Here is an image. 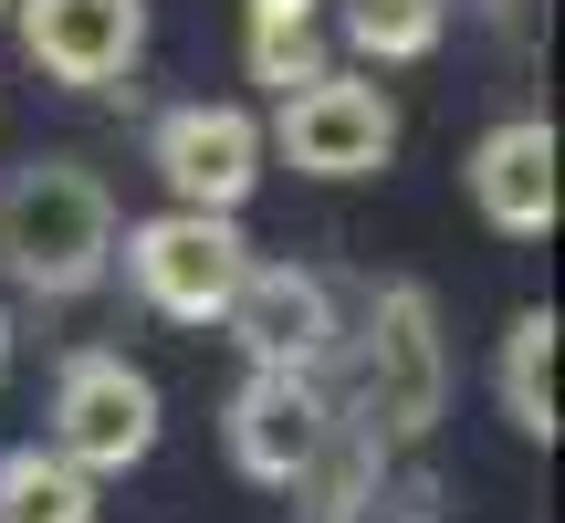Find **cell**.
Listing matches in <instances>:
<instances>
[{
    "label": "cell",
    "mask_w": 565,
    "mask_h": 523,
    "mask_svg": "<svg viewBox=\"0 0 565 523\" xmlns=\"http://www.w3.org/2000/svg\"><path fill=\"white\" fill-rule=\"evenodd\" d=\"M116 273V200L84 158H21L0 168V282L32 303H74Z\"/></svg>",
    "instance_id": "6da1fadb"
},
{
    "label": "cell",
    "mask_w": 565,
    "mask_h": 523,
    "mask_svg": "<svg viewBox=\"0 0 565 523\" xmlns=\"http://www.w3.org/2000/svg\"><path fill=\"white\" fill-rule=\"evenodd\" d=\"M116 273L147 314L221 324L231 282L252 273V242H242V221H210V210H158V221H116Z\"/></svg>",
    "instance_id": "7a4b0ae2"
},
{
    "label": "cell",
    "mask_w": 565,
    "mask_h": 523,
    "mask_svg": "<svg viewBox=\"0 0 565 523\" xmlns=\"http://www.w3.org/2000/svg\"><path fill=\"white\" fill-rule=\"evenodd\" d=\"M42 450H53L63 471H84V482H116V471H137L147 450H158V387H147V366H126L116 345H84V356H63V377H53V419H42Z\"/></svg>",
    "instance_id": "3957f363"
},
{
    "label": "cell",
    "mask_w": 565,
    "mask_h": 523,
    "mask_svg": "<svg viewBox=\"0 0 565 523\" xmlns=\"http://www.w3.org/2000/svg\"><path fill=\"white\" fill-rule=\"evenodd\" d=\"M450 408V345L429 282H377L366 293V429L377 440H429Z\"/></svg>",
    "instance_id": "277c9868"
},
{
    "label": "cell",
    "mask_w": 565,
    "mask_h": 523,
    "mask_svg": "<svg viewBox=\"0 0 565 523\" xmlns=\"http://www.w3.org/2000/svg\"><path fill=\"white\" fill-rule=\"evenodd\" d=\"M263 116L252 105H210V95H189V105H168L158 126H147V168L168 179V200L179 210H210V221H242V200L263 189Z\"/></svg>",
    "instance_id": "5b68a950"
},
{
    "label": "cell",
    "mask_w": 565,
    "mask_h": 523,
    "mask_svg": "<svg viewBox=\"0 0 565 523\" xmlns=\"http://www.w3.org/2000/svg\"><path fill=\"white\" fill-rule=\"evenodd\" d=\"M263 147L294 158L303 179H377V168L398 158V105L366 74H324V84H303V95L273 105Z\"/></svg>",
    "instance_id": "8992f818"
},
{
    "label": "cell",
    "mask_w": 565,
    "mask_h": 523,
    "mask_svg": "<svg viewBox=\"0 0 565 523\" xmlns=\"http://www.w3.org/2000/svg\"><path fill=\"white\" fill-rule=\"evenodd\" d=\"M221 440H231V471H242V482L294 492L303 471H315V450L335 440V398H324V377L242 366V387H231V408H221Z\"/></svg>",
    "instance_id": "52a82bcc"
},
{
    "label": "cell",
    "mask_w": 565,
    "mask_h": 523,
    "mask_svg": "<svg viewBox=\"0 0 565 523\" xmlns=\"http://www.w3.org/2000/svg\"><path fill=\"white\" fill-rule=\"evenodd\" d=\"M221 324L273 377H324V356H335V293H324V273H303V262H252V273L231 282Z\"/></svg>",
    "instance_id": "ba28073f"
},
{
    "label": "cell",
    "mask_w": 565,
    "mask_h": 523,
    "mask_svg": "<svg viewBox=\"0 0 565 523\" xmlns=\"http://www.w3.org/2000/svg\"><path fill=\"white\" fill-rule=\"evenodd\" d=\"M11 11H21V53L74 95L126 84L147 53V0H11Z\"/></svg>",
    "instance_id": "9c48e42d"
},
{
    "label": "cell",
    "mask_w": 565,
    "mask_h": 523,
    "mask_svg": "<svg viewBox=\"0 0 565 523\" xmlns=\"http://www.w3.org/2000/svg\"><path fill=\"white\" fill-rule=\"evenodd\" d=\"M461 189H471V210H482L503 242H545L555 231V126L545 116L482 126L471 158H461Z\"/></svg>",
    "instance_id": "30bf717a"
},
{
    "label": "cell",
    "mask_w": 565,
    "mask_h": 523,
    "mask_svg": "<svg viewBox=\"0 0 565 523\" xmlns=\"http://www.w3.org/2000/svg\"><path fill=\"white\" fill-rule=\"evenodd\" d=\"M492 387H503V419L524 429V440H555V314H545V303H524V314L503 324Z\"/></svg>",
    "instance_id": "8fae6325"
},
{
    "label": "cell",
    "mask_w": 565,
    "mask_h": 523,
    "mask_svg": "<svg viewBox=\"0 0 565 523\" xmlns=\"http://www.w3.org/2000/svg\"><path fill=\"white\" fill-rule=\"evenodd\" d=\"M0 523H95V482L63 471L42 440L0 450Z\"/></svg>",
    "instance_id": "7c38bea8"
},
{
    "label": "cell",
    "mask_w": 565,
    "mask_h": 523,
    "mask_svg": "<svg viewBox=\"0 0 565 523\" xmlns=\"http://www.w3.org/2000/svg\"><path fill=\"white\" fill-rule=\"evenodd\" d=\"M450 0H345V53L356 63H419L440 53Z\"/></svg>",
    "instance_id": "4fadbf2b"
},
{
    "label": "cell",
    "mask_w": 565,
    "mask_h": 523,
    "mask_svg": "<svg viewBox=\"0 0 565 523\" xmlns=\"http://www.w3.org/2000/svg\"><path fill=\"white\" fill-rule=\"evenodd\" d=\"M335 63H324V42L315 32H282V42H252V84H273V105L282 95H303V84H324Z\"/></svg>",
    "instance_id": "5bb4252c"
},
{
    "label": "cell",
    "mask_w": 565,
    "mask_h": 523,
    "mask_svg": "<svg viewBox=\"0 0 565 523\" xmlns=\"http://www.w3.org/2000/svg\"><path fill=\"white\" fill-rule=\"evenodd\" d=\"M324 0H252V42H282V32H315Z\"/></svg>",
    "instance_id": "9a60e30c"
},
{
    "label": "cell",
    "mask_w": 565,
    "mask_h": 523,
    "mask_svg": "<svg viewBox=\"0 0 565 523\" xmlns=\"http://www.w3.org/2000/svg\"><path fill=\"white\" fill-rule=\"evenodd\" d=\"M0 377H11V303H0Z\"/></svg>",
    "instance_id": "2e32d148"
},
{
    "label": "cell",
    "mask_w": 565,
    "mask_h": 523,
    "mask_svg": "<svg viewBox=\"0 0 565 523\" xmlns=\"http://www.w3.org/2000/svg\"><path fill=\"white\" fill-rule=\"evenodd\" d=\"M0 11H11V0H0Z\"/></svg>",
    "instance_id": "e0dca14e"
}]
</instances>
